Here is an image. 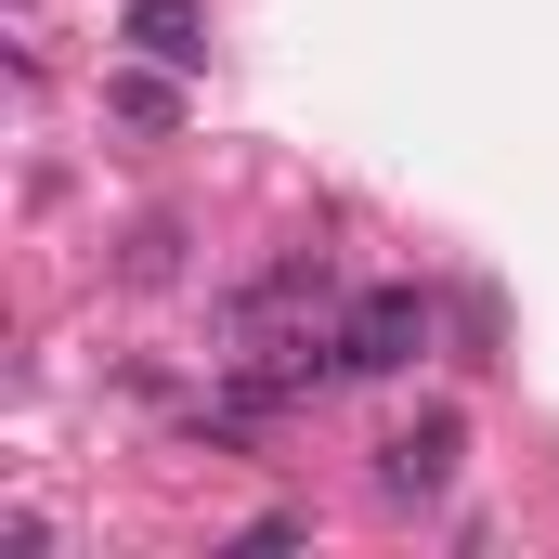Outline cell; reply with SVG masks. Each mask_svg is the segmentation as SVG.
I'll return each instance as SVG.
<instances>
[{
    "instance_id": "cell-3",
    "label": "cell",
    "mask_w": 559,
    "mask_h": 559,
    "mask_svg": "<svg viewBox=\"0 0 559 559\" xmlns=\"http://www.w3.org/2000/svg\"><path fill=\"white\" fill-rule=\"evenodd\" d=\"M118 39H131L143 66H195V52H209V0H131Z\"/></svg>"
},
{
    "instance_id": "cell-5",
    "label": "cell",
    "mask_w": 559,
    "mask_h": 559,
    "mask_svg": "<svg viewBox=\"0 0 559 559\" xmlns=\"http://www.w3.org/2000/svg\"><path fill=\"white\" fill-rule=\"evenodd\" d=\"M169 248H182V222H143V235H131V286L169 274Z\"/></svg>"
},
{
    "instance_id": "cell-1",
    "label": "cell",
    "mask_w": 559,
    "mask_h": 559,
    "mask_svg": "<svg viewBox=\"0 0 559 559\" xmlns=\"http://www.w3.org/2000/svg\"><path fill=\"white\" fill-rule=\"evenodd\" d=\"M429 338H442V325H429V299H417V286H365V299L338 312V352H352V378H404Z\"/></svg>"
},
{
    "instance_id": "cell-4",
    "label": "cell",
    "mask_w": 559,
    "mask_h": 559,
    "mask_svg": "<svg viewBox=\"0 0 559 559\" xmlns=\"http://www.w3.org/2000/svg\"><path fill=\"white\" fill-rule=\"evenodd\" d=\"M105 118H118V131H182V92H169V79H105Z\"/></svg>"
},
{
    "instance_id": "cell-2",
    "label": "cell",
    "mask_w": 559,
    "mask_h": 559,
    "mask_svg": "<svg viewBox=\"0 0 559 559\" xmlns=\"http://www.w3.org/2000/svg\"><path fill=\"white\" fill-rule=\"evenodd\" d=\"M455 455H468V429L429 404L417 429H391V442H378V495H391V508H429V495L455 481Z\"/></svg>"
}]
</instances>
